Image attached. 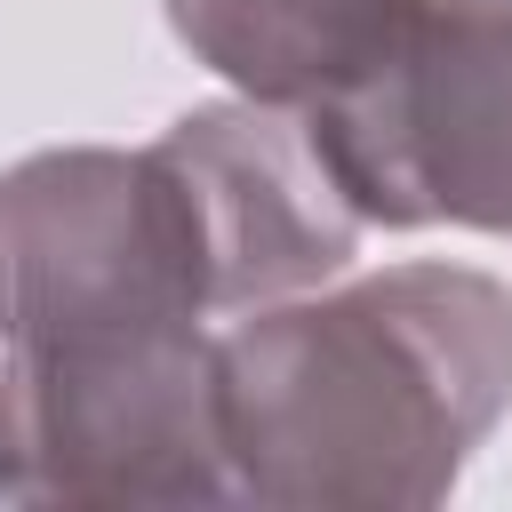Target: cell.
<instances>
[{"mask_svg": "<svg viewBox=\"0 0 512 512\" xmlns=\"http://www.w3.org/2000/svg\"><path fill=\"white\" fill-rule=\"evenodd\" d=\"M0 504H232L216 336L0 344Z\"/></svg>", "mask_w": 512, "mask_h": 512, "instance_id": "3", "label": "cell"}, {"mask_svg": "<svg viewBox=\"0 0 512 512\" xmlns=\"http://www.w3.org/2000/svg\"><path fill=\"white\" fill-rule=\"evenodd\" d=\"M424 0H160L168 32L232 88L304 112L360 80Z\"/></svg>", "mask_w": 512, "mask_h": 512, "instance_id": "6", "label": "cell"}, {"mask_svg": "<svg viewBox=\"0 0 512 512\" xmlns=\"http://www.w3.org/2000/svg\"><path fill=\"white\" fill-rule=\"evenodd\" d=\"M304 128L360 224L512 232V0H424Z\"/></svg>", "mask_w": 512, "mask_h": 512, "instance_id": "4", "label": "cell"}, {"mask_svg": "<svg viewBox=\"0 0 512 512\" xmlns=\"http://www.w3.org/2000/svg\"><path fill=\"white\" fill-rule=\"evenodd\" d=\"M160 144L192 176L208 256H216V312H256V304L328 288L352 264L360 216L336 192L304 112L232 96V104L176 112Z\"/></svg>", "mask_w": 512, "mask_h": 512, "instance_id": "5", "label": "cell"}, {"mask_svg": "<svg viewBox=\"0 0 512 512\" xmlns=\"http://www.w3.org/2000/svg\"><path fill=\"white\" fill-rule=\"evenodd\" d=\"M216 256L184 160L152 136L56 144L0 176V344L208 328Z\"/></svg>", "mask_w": 512, "mask_h": 512, "instance_id": "2", "label": "cell"}, {"mask_svg": "<svg viewBox=\"0 0 512 512\" xmlns=\"http://www.w3.org/2000/svg\"><path fill=\"white\" fill-rule=\"evenodd\" d=\"M232 504H440L512 416V288L384 264L240 312L216 336Z\"/></svg>", "mask_w": 512, "mask_h": 512, "instance_id": "1", "label": "cell"}]
</instances>
